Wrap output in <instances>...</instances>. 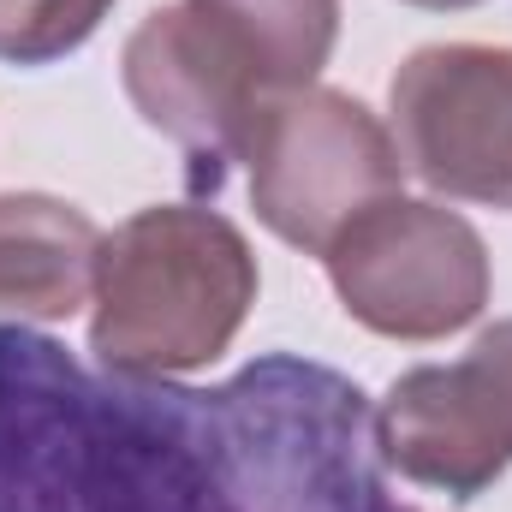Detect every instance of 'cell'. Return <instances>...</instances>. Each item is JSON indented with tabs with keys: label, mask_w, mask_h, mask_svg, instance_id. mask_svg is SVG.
I'll return each mask as SVG.
<instances>
[{
	"label": "cell",
	"mask_w": 512,
	"mask_h": 512,
	"mask_svg": "<svg viewBox=\"0 0 512 512\" xmlns=\"http://www.w3.org/2000/svg\"><path fill=\"white\" fill-rule=\"evenodd\" d=\"M102 233L84 209L12 191L0 197V316L18 322H66L96 292Z\"/></svg>",
	"instance_id": "ba28073f"
},
{
	"label": "cell",
	"mask_w": 512,
	"mask_h": 512,
	"mask_svg": "<svg viewBox=\"0 0 512 512\" xmlns=\"http://www.w3.org/2000/svg\"><path fill=\"white\" fill-rule=\"evenodd\" d=\"M405 6H423V12H465V6H483V0H405Z\"/></svg>",
	"instance_id": "8fae6325"
},
{
	"label": "cell",
	"mask_w": 512,
	"mask_h": 512,
	"mask_svg": "<svg viewBox=\"0 0 512 512\" xmlns=\"http://www.w3.org/2000/svg\"><path fill=\"white\" fill-rule=\"evenodd\" d=\"M268 96L316 84L340 36V0H191Z\"/></svg>",
	"instance_id": "9c48e42d"
},
{
	"label": "cell",
	"mask_w": 512,
	"mask_h": 512,
	"mask_svg": "<svg viewBox=\"0 0 512 512\" xmlns=\"http://www.w3.org/2000/svg\"><path fill=\"white\" fill-rule=\"evenodd\" d=\"M256 221L292 251L328 256V245L382 197H399L405 161L393 131L346 90H286L262 108L245 149Z\"/></svg>",
	"instance_id": "3957f363"
},
{
	"label": "cell",
	"mask_w": 512,
	"mask_h": 512,
	"mask_svg": "<svg viewBox=\"0 0 512 512\" xmlns=\"http://www.w3.org/2000/svg\"><path fill=\"white\" fill-rule=\"evenodd\" d=\"M376 447L405 483L477 501L512 465V322L483 328L459 364L405 370L376 405Z\"/></svg>",
	"instance_id": "8992f818"
},
{
	"label": "cell",
	"mask_w": 512,
	"mask_h": 512,
	"mask_svg": "<svg viewBox=\"0 0 512 512\" xmlns=\"http://www.w3.org/2000/svg\"><path fill=\"white\" fill-rule=\"evenodd\" d=\"M322 262L346 316L382 340H447L489 304V251L477 227L441 203L382 197Z\"/></svg>",
	"instance_id": "277c9868"
},
{
	"label": "cell",
	"mask_w": 512,
	"mask_h": 512,
	"mask_svg": "<svg viewBox=\"0 0 512 512\" xmlns=\"http://www.w3.org/2000/svg\"><path fill=\"white\" fill-rule=\"evenodd\" d=\"M114 0H0V60L48 66L96 36Z\"/></svg>",
	"instance_id": "30bf717a"
},
{
	"label": "cell",
	"mask_w": 512,
	"mask_h": 512,
	"mask_svg": "<svg viewBox=\"0 0 512 512\" xmlns=\"http://www.w3.org/2000/svg\"><path fill=\"white\" fill-rule=\"evenodd\" d=\"M90 352L120 376L209 370L256 304V256L245 233L197 203L137 209L96 256Z\"/></svg>",
	"instance_id": "7a4b0ae2"
},
{
	"label": "cell",
	"mask_w": 512,
	"mask_h": 512,
	"mask_svg": "<svg viewBox=\"0 0 512 512\" xmlns=\"http://www.w3.org/2000/svg\"><path fill=\"white\" fill-rule=\"evenodd\" d=\"M387 114L405 173L453 203L512 209V48H417L387 84Z\"/></svg>",
	"instance_id": "5b68a950"
},
{
	"label": "cell",
	"mask_w": 512,
	"mask_h": 512,
	"mask_svg": "<svg viewBox=\"0 0 512 512\" xmlns=\"http://www.w3.org/2000/svg\"><path fill=\"white\" fill-rule=\"evenodd\" d=\"M120 78L143 126H155L191 155L197 191H221L227 167L245 161L251 149L262 108L274 102L251 66L233 54V42L191 0H173L131 30Z\"/></svg>",
	"instance_id": "52a82bcc"
},
{
	"label": "cell",
	"mask_w": 512,
	"mask_h": 512,
	"mask_svg": "<svg viewBox=\"0 0 512 512\" xmlns=\"http://www.w3.org/2000/svg\"><path fill=\"white\" fill-rule=\"evenodd\" d=\"M0 512H411L370 393L298 352L215 387L78 364L0 328Z\"/></svg>",
	"instance_id": "6da1fadb"
}]
</instances>
